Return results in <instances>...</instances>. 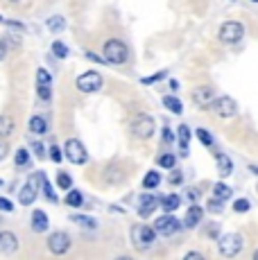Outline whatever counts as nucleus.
Wrapping results in <instances>:
<instances>
[{"label": "nucleus", "instance_id": "nucleus-38", "mask_svg": "<svg viewBox=\"0 0 258 260\" xmlns=\"http://www.w3.org/2000/svg\"><path fill=\"white\" fill-rule=\"evenodd\" d=\"M48 158L54 163H61V158H63V149L59 147V145H50V149H48Z\"/></svg>", "mask_w": 258, "mask_h": 260}, {"label": "nucleus", "instance_id": "nucleus-14", "mask_svg": "<svg viewBox=\"0 0 258 260\" xmlns=\"http://www.w3.org/2000/svg\"><path fill=\"white\" fill-rule=\"evenodd\" d=\"M202 219H204V208L197 206V204H192V206H188L186 215H183V226L186 229H195L202 224Z\"/></svg>", "mask_w": 258, "mask_h": 260}, {"label": "nucleus", "instance_id": "nucleus-42", "mask_svg": "<svg viewBox=\"0 0 258 260\" xmlns=\"http://www.w3.org/2000/svg\"><path fill=\"white\" fill-rule=\"evenodd\" d=\"M0 211H3V213H12L14 211V204L9 202V199L0 197Z\"/></svg>", "mask_w": 258, "mask_h": 260}, {"label": "nucleus", "instance_id": "nucleus-34", "mask_svg": "<svg viewBox=\"0 0 258 260\" xmlns=\"http://www.w3.org/2000/svg\"><path fill=\"white\" fill-rule=\"evenodd\" d=\"M52 54L57 59H66L68 57V46L63 41H54L52 43Z\"/></svg>", "mask_w": 258, "mask_h": 260}, {"label": "nucleus", "instance_id": "nucleus-27", "mask_svg": "<svg viewBox=\"0 0 258 260\" xmlns=\"http://www.w3.org/2000/svg\"><path fill=\"white\" fill-rule=\"evenodd\" d=\"M14 163H16V168H27L29 166V152L25 147H18L16 152H14Z\"/></svg>", "mask_w": 258, "mask_h": 260}, {"label": "nucleus", "instance_id": "nucleus-23", "mask_svg": "<svg viewBox=\"0 0 258 260\" xmlns=\"http://www.w3.org/2000/svg\"><path fill=\"white\" fill-rule=\"evenodd\" d=\"M163 107H166L168 111H172L175 116H179V113L183 111L181 100H179V98H175V95H166V98H163Z\"/></svg>", "mask_w": 258, "mask_h": 260}, {"label": "nucleus", "instance_id": "nucleus-51", "mask_svg": "<svg viewBox=\"0 0 258 260\" xmlns=\"http://www.w3.org/2000/svg\"><path fill=\"white\" fill-rule=\"evenodd\" d=\"M0 188H5V181H3V179H0Z\"/></svg>", "mask_w": 258, "mask_h": 260}, {"label": "nucleus", "instance_id": "nucleus-41", "mask_svg": "<svg viewBox=\"0 0 258 260\" xmlns=\"http://www.w3.org/2000/svg\"><path fill=\"white\" fill-rule=\"evenodd\" d=\"M161 138H163V143H172L175 141V134H172V129L170 127H163V132H161Z\"/></svg>", "mask_w": 258, "mask_h": 260}, {"label": "nucleus", "instance_id": "nucleus-9", "mask_svg": "<svg viewBox=\"0 0 258 260\" xmlns=\"http://www.w3.org/2000/svg\"><path fill=\"white\" fill-rule=\"evenodd\" d=\"M71 236H68L66 231H54L50 233V238H48V249H50V253L54 256H63V253L71 251Z\"/></svg>", "mask_w": 258, "mask_h": 260}, {"label": "nucleus", "instance_id": "nucleus-32", "mask_svg": "<svg viewBox=\"0 0 258 260\" xmlns=\"http://www.w3.org/2000/svg\"><path fill=\"white\" fill-rule=\"evenodd\" d=\"M233 211L236 213H249L251 211V202L247 197H240V199H236V202H233Z\"/></svg>", "mask_w": 258, "mask_h": 260}, {"label": "nucleus", "instance_id": "nucleus-3", "mask_svg": "<svg viewBox=\"0 0 258 260\" xmlns=\"http://www.w3.org/2000/svg\"><path fill=\"white\" fill-rule=\"evenodd\" d=\"M245 249V240L240 233H224L217 238V251L224 258H236L238 253Z\"/></svg>", "mask_w": 258, "mask_h": 260}, {"label": "nucleus", "instance_id": "nucleus-16", "mask_svg": "<svg viewBox=\"0 0 258 260\" xmlns=\"http://www.w3.org/2000/svg\"><path fill=\"white\" fill-rule=\"evenodd\" d=\"M48 226H50V219H48L46 211H41V208L32 211V231L34 233H46Z\"/></svg>", "mask_w": 258, "mask_h": 260}, {"label": "nucleus", "instance_id": "nucleus-25", "mask_svg": "<svg viewBox=\"0 0 258 260\" xmlns=\"http://www.w3.org/2000/svg\"><path fill=\"white\" fill-rule=\"evenodd\" d=\"M46 25H48V29H50L52 34H59V32H63V29H66V18H63V16H50Z\"/></svg>", "mask_w": 258, "mask_h": 260}, {"label": "nucleus", "instance_id": "nucleus-4", "mask_svg": "<svg viewBox=\"0 0 258 260\" xmlns=\"http://www.w3.org/2000/svg\"><path fill=\"white\" fill-rule=\"evenodd\" d=\"M217 37H220V41L227 43V46H236V43H240L242 37H245V25L240 21H227V23H222Z\"/></svg>", "mask_w": 258, "mask_h": 260}, {"label": "nucleus", "instance_id": "nucleus-29", "mask_svg": "<svg viewBox=\"0 0 258 260\" xmlns=\"http://www.w3.org/2000/svg\"><path fill=\"white\" fill-rule=\"evenodd\" d=\"M41 186H43V194H46V199L48 202H52V204H57L59 202V197H57V192L52 190V186L48 183V179H46V174L41 172Z\"/></svg>", "mask_w": 258, "mask_h": 260}, {"label": "nucleus", "instance_id": "nucleus-8", "mask_svg": "<svg viewBox=\"0 0 258 260\" xmlns=\"http://www.w3.org/2000/svg\"><path fill=\"white\" fill-rule=\"evenodd\" d=\"M75 84H77V91L95 93V91H100V88H102V75L95 73V71H86V73L79 75Z\"/></svg>", "mask_w": 258, "mask_h": 260}, {"label": "nucleus", "instance_id": "nucleus-49", "mask_svg": "<svg viewBox=\"0 0 258 260\" xmlns=\"http://www.w3.org/2000/svg\"><path fill=\"white\" fill-rule=\"evenodd\" d=\"M0 23H3V25H7V18H3V16H0Z\"/></svg>", "mask_w": 258, "mask_h": 260}, {"label": "nucleus", "instance_id": "nucleus-40", "mask_svg": "<svg viewBox=\"0 0 258 260\" xmlns=\"http://www.w3.org/2000/svg\"><path fill=\"white\" fill-rule=\"evenodd\" d=\"M7 156H9V145L5 138H0V163H3Z\"/></svg>", "mask_w": 258, "mask_h": 260}, {"label": "nucleus", "instance_id": "nucleus-22", "mask_svg": "<svg viewBox=\"0 0 258 260\" xmlns=\"http://www.w3.org/2000/svg\"><path fill=\"white\" fill-rule=\"evenodd\" d=\"M63 202H66L68 206H73V208H82L84 206V194L79 192V190L71 188V190H66V199H63Z\"/></svg>", "mask_w": 258, "mask_h": 260}, {"label": "nucleus", "instance_id": "nucleus-5", "mask_svg": "<svg viewBox=\"0 0 258 260\" xmlns=\"http://www.w3.org/2000/svg\"><path fill=\"white\" fill-rule=\"evenodd\" d=\"M132 132L136 138H141V141H150L152 136H154L156 132V122L152 116H147V113H138L136 118H134L132 122Z\"/></svg>", "mask_w": 258, "mask_h": 260}, {"label": "nucleus", "instance_id": "nucleus-52", "mask_svg": "<svg viewBox=\"0 0 258 260\" xmlns=\"http://www.w3.org/2000/svg\"><path fill=\"white\" fill-rule=\"evenodd\" d=\"M9 3H18V0H9Z\"/></svg>", "mask_w": 258, "mask_h": 260}, {"label": "nucleus", "instance_id": "nucleus-11", "mask_svg": "<svg viewBox=\"0 0 258 260\" xmlns=\"http://www.w3.org/2000/svg\"><path fill=\"white\" fill-rule=\"evenodd\" d=\"M154 231L158 233V236H163V238H168V236H172V233H177L181 229V222L177 217H172L170 213H166V215H161V217H156L154 219Z\"/></svg>", "mask_w": 258, "mask_h": 260}, {"label": "nucleus", "instance_id": "nucleus-20", "mask_svg": "<svg viewBox=\"0 0 258 260\" xmlns=\"http://www.w3.org/2000/svg\"><path fill=\"white\" fill-rule=\"evenodd\" d=\"M215 161H217V172H220V177H229V174L233 172V163H231V158L227 156V154L217 152Z\"/></svg>", "mask_w": 258, "mask_h": 260}, {"label": "nucleus", "instance_id": "nucleus-50", "mask_svg": "<svg viewBox=\"0 0 258 260\" xmlns=\"http://www.w3.org/2000/svg\"><path fill=\"white\" fill-rule=\"evenodd\" d=\"M254 260H258V249H256V251H254Z\"/></svg>", "mask_w": 258, "mask_h": 260}, {"label": "nucleus", "instance_id": "nucleus-43", "mask_svg": "<svg viewBox=\"0 0 258 260\" xmlns=\"http://www.w3.org/2000/svg\"><path fill=\"white\" fill-rule=\"evenodd\" d=\"M32 149H34V154H37L39 158H46V156H48V154H46V147H43L41 143H34V145H32Z\"/></svg>", "mask_w": 258, "mask_h": 260}, {"label": "nucleus", "instance_id": "nucleus-37", "mask_svg": "<svg viewBox=\"0 0 258 260\" xmlns=\"http://www.w3.org/2000/svg\"><path fill=\"white\" fill-rule=\"evenodd\" d=\"M163 77H166V71H158V73H154V75H147V77H143L141 84H143V86H152V84L161 82Z\"/></svg>", "mask_w": 258, "mask_h": 260}, {"label": "nucleus", "instance_id": "nucleus-36", "mask_svg": "<svg viewBox=\"0 0 258 260\" xmlns=\"http://www.w3.org/2000/svg\"><path fill=\"white\" fill-rule=\"evenodd\" d=\"M73 222H77L79 226H84V229H95V219H91V217H84V215H73Z\"/></svg>", "mask_w": 258, "mask_h": 260}, {"label": "nucleus", "instance_id": "nucleus-24", "mask_svg": "<svg viewBox=\"0 0 258 260\" xmlns=\"http://www.w3.org/2000/svg\"><path fill=\"white\" fill-rule=\"evenodd\" d=\"M156 166L163 168V170H172L177 166V156H175V154H170V152L158 154V156H156Z\"/></svg>", "mask_w": 258, "mask_h": 260}, {"label": "nucleus", "instance_id": "nucleus-21", "mask_svg": "<svg viewBox=\"0 0 258 260\" xmlns=\"http://www.w3.org/2000/svg\"><path fill=\"white\" fill-rule=\"evenodd\" d=\"M14 129H16V122L12 116H0V138H9Z\"/></svg>", "mask_w": 258, "mask_h": 260}, {"label": "nucleus", "instance_id": "nucleus-30", "mask_svg": "<svg viewBox=\"0 0 258 260\" xmlns=\"http://www.w3.org/2000/svg\"><path fill=\"white\" fill-rule=\"evenodd\" d=\"M213 194H215V197H220V199H224V202H227V199H231V188L229 186H227V183H222V181H217L215 183V186H213Z\"/></svg>", "mask_w": 258, "mask_h": 260}, {"label": "nucleus", "instance_id": "nucleus-31", "mask_svg": "<svg viewBox=\"0 0 258 260\" xmlns=\"http://www.w3.org/2000/svg\"><path fill=\"white\" fill-rule=\"evenodd\" d=\"M37 86H52V75L46 68H39L37 71Z\"/></svg>", "mask_w": 258, "mask_h": 260}, {"label": "nucleus", "instance_id": "nucleus-53", "mask_svg": "<svg viewBox=\"0 0 258 260\" xmlns=\"http://www.w3.org/2000/svg\"><path fill=\"white\" fill-rule=\"evenodd\" d=\"M251 3H258V0H251Z\"/></svg>", "mask_w": 258, "mask_h": 260}, {"label": "nucleus", "instance_id": "nucleus-12", "mask_svg": "<svg viewBox=\"0 0 258 260\" xmlns=\"http://www.w3.org/2000/svg\"><path fill=\"white\" fill-rule=\"evenodd\" d=\"M215 113L220 118H233L238 116V102L233 98H229V95H220V98L215 100Z\"/></svg>", "mask_w": 258, "mask_h": 260}, {"label": "nucleus", "instance_id": "nucleus-39", "mask_svg": "<svg viewBox=\"0 0 258 260\" xmlns=\"http://www.w3.org/2000/svg\"><path fill=\"white\" fill-rule=\"evenodd\" d=\"M168 181H170L172 186H179V183H183V174H181V170H175V168H172V172H170V177H168Z\"/></svg>", "mask_w": 258, "mask_h": 260}, {"label": "nucleus", "instance_id": "nucleus-10", "mask_svg": "<svg viewBox=\"0 0 258 260\" xmlns=\"http://www.w3.org/2000/svg\"><path fill=\"white\" fill-rule=\"evenodd\" d=\"M41 181V172L39 174H32V177L27 179V183L21 188V192H18V204L21 206H32L34 202H37L39 197V190H37V183Z\"/></svg>", "mask_w": 258, "mask_h": 260}, {"label": "nucleus", "instance_id": "nucleus-18", "mask_svg": "<svg viewBox=\"0 0 258 260\" xmlns=\"http://www.w3.org/2000/svg\"><path fill=\"white\" fill-rule=\"evenodd\" d=\"M158 204H161V208L166 213H175L177 208L181 206V197L179 194H175V192H170V194H166V197L158 199Z\"/></svg>", "mask_w": 258, "mask_h": 260}, {"label": "nucleus", "instance_id": "nucleus-19", "mask_svg": "<svg viewBox=\"0 0 258 260\" xmlns=\"http://www.w3.org/2000/svg\"><path fill=\"white\" fill-rule=\"evenodd\" d=\"M190 136H192L190 127H188V124H179V129H177V141H179L183 156H188V143H190Z\"/></svg>", "mask_w": 258, "mask_h": 260}, {"label": "nucleus", "instance_id": "nucleus-1", "mask_svg": "<svg viewBox=\"0 0 258 260\" xmlns=\"http://www.w3.org/2000/svg\"><path fill=\"white\" fill-rule=\"evenodd\" d=\"M102 57H104L107 63H116V66H120V63H127L129 48L122 39H107L104 46H102Z\"/></svg>", "mask_w": 258, "mask_h": 260}, {"label": "nucleus", "instance_id": "nucleus-48", "mask_svg": "<svg viewBox=\"0 0 258 260\" xmlns=\"http://www.w3.org/2000/svg\"><path fill=\"white\" fill-rule=\"evenodd\" d=\"M249 170H251V172H254L256 177H258V166H249Z\"/></svg>", "mask_w": 258, "mask_h": 260}, {"label": "nucleus", "instance_id": "nucleus-46", "mask_svg": "<svg viewBox=\"0 0 258 260\" xmlns=\"http://www.w3.org/2000/svg\"><path fill=\"white\" fill-rule=\"evenodd\" d=\"M186 258H200V260H204V253H202V251H188Z\"/></svg>", "mask_w": 258, "mask_h": 260}, {"label": "nucleus", "instance_id": "nucleus-6", "mask_svg": "<svg viewBox=\"0 0 258 260\" xmlns=\"http://www.w3.org/2000/svg\"><path fill=\"white\" fill-rule=\"evenodd\" d=\"M63 156L73 163V166H84L88 161V152L86 147L82 145V141L77 138H68L66 145H63Z\"/></svg>", "mask_w": 258, "mask_h": 260}, {"label": "nucleus", "instance_id": "nucleus-2", "mask_svg": "<svg viewBox=\"0 0 258 260\" xmlns=\"http://www.w3.org/2000/svg\"><path fill=\"white\" fill-rule=\"evenodd\" d=\"M156 236L158 233L154 231L152 224H134L132 226V240L138 251H147V249L156 242Z\"/></svg>", "mask_w": 258, "mask_h": 260}, {"label": "nucleus", "instance_id": "nucleus-15", "mask_svg": "<svg viewBox=\"0 0 258 260\" xmlns=\"http://www.w3.org/2000/svg\"><path fill=\"white\" fill-rule=\"evenodd\" d=\"M156 208H158V199L154 197V194H143L141 202H138V215H141L143 219L150 217Z\"/></svg>", "mask_w": 258, "mask_h": 260}, {"label": "nucleus", "instance_id": "nucleus-33", "mask_svg": "<svg viewBox=\"0 0 258 260\" xmlns=\"http://www.w3.org/2000/svg\"><path fill=\"white\" fill-rule=\"evenodd\" d=\"M57 188H61V190H71V188H73V179H71V174H68V172H59V174H57Z\"/></svg>", "mask_w": 258, "mask_h": 260}, {"label": "nucleus", "instance_id": "nucleus-17", "mask_svg": "<svg viewBox=\"0 0 258 260\" xmlns=\"http://www.w3.org/2000/svg\"><path fill=\"white\" fill-rule=\"evenodd\" d=\"M27 127H29V134H34V136H43V134H48V118L41 116V113H37V116L29 118Z\"/></svg>", "mask_w": 258, "mask_h": 260}, {"label": "nucleus", "instance_id": "nucleus-47", "mask_svg": "<svg viewBox=\"0 0 258 260\" xmlns=\"http://www.w3.org/2000/svg\"><path fill=\"white\" fill-rule=\"evenodd\" d=\"M5 41H9V46H12V48H18V43H21L16 37H7V39H5Z\"/></svg>", "mask_w": 258, "mask_h": 260}, {"label": "nucleus", "instance_id": "nucleus-26", "mask_svg": "<svg viewBox=\"0 0 258 260\" xmlns=\"http://www.w3.org/2000/svg\"><path fill=\"white\" fill-rule=\"evenodd\" d=\"M158 183H161V174L156 172V170H150V172L143 177V186H145L147 190L152 188H158Z\"/></svg>", "mask_w": 258, "mask_h": 260}, {"label": "nucleus", "instance_id": "nucleus-44", "mask_svg": "<svg viewBox=\"0 0 258 260\" xmlns=\"http://www.w3.org/2000/svg\"><path fill=\"white\" fill-rule=\"evenodd\" d=\"M86 59H91V61H95V63H107V61H104V57H100V54H95V52H91V50H86Z\"/></svg>", "mask_w": 258, "mask_h": 260}, {"label": "nucleus", "instance_id": "nucleus-35", "mask_svg": "<svg viewBox=\"0 0 258 260\" xmlns=\"http://www.w3.org/2000/svg\"><path fill=\"white\" fill-rule=\"evenodd\" d=\"M208 211L211 213H222L224 211V199H220V197H215V194H213V199H208Z\"/></svg>", "mask_w": 258, "mask_h": 260}, {"label": "nucleus", "instance_id": "nucleus-13", "mask_svg": "<svg viewBox=\"0 0 258 260\" xmlns=\"http://www.w3.org/2000/svg\"><path fill=\"white\" fill-rule=\"evenodd\" d=\"M18 251V236L14 231H0V253L12 256Z\"/></svg>", "mask_w": 258, "mask_h": 260}, {"label": "nucleus", "instance_id": "nucleus-7", "mask_svg": "<svg viewBox=\"0 0 258 260\" xmlns=\"http://www.w3.org/2000/svg\"><path fill=\"white\" fill-rule=\"evenodd\" d=\"M190 98H192V102H195L200 109H211L213 104H215V100H217V93H215V88H213V86L202 84V86L192 88Z\"/></svg>", "mask_w": 258, "mask_h": 260}, {"label": "nucleus", "instance_id": "nucleus-45", "mask_svg": "<svg viewBox=\"0 0 258 260\" xmlns=\"http://www.w3.org/2000/svg\"><path fill=\"white\" fill-rule=\"evenodd\" d=\"M5 54H7V43H5V39H0V61L5 59Z\"/></svg>", "mask_w": 258, "mask_h": 260}, {"label": "nucleus", "instance_id": "nucleus-28", "mask_svg": "<svg viewBox=\"0 0 258 260\" xmlns=\"http://www.w3.org/2000/svg\"><path fill=\"white\" fill-rule=\"evenodd\" d=\"M195 136H197V141H200L202 145H204V147H213V145H215V138H213V134L208 132V129H197L195 132Z\"/></svg>", "mask_w": 258, "mask_h": 260}]
</instances>
